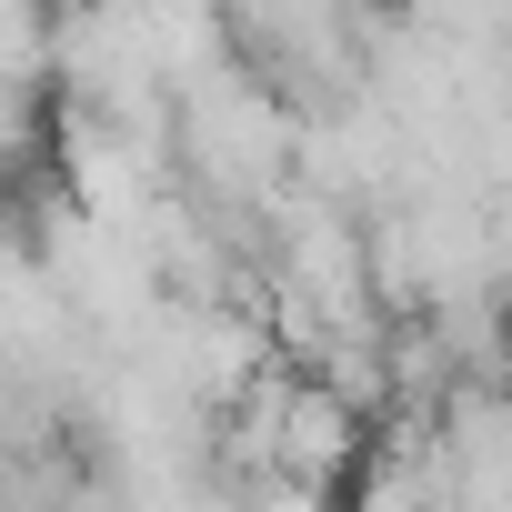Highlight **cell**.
<instances>
[{
    "instance_id": "cell-1",
    "label": "cell",
    "mask_w": 512,
    "mask_h": 512,
    "mask_svg": "<svg viewBox=\"0 0 512 512\" xmlns=\"http://www.w3.org/2000/svg\"><path fill=\"white\" fill-rule=\"evenodd\" d=\"M21 141H31V91L0 81V151H21Z\"/></svg>"
}]
</instances>
